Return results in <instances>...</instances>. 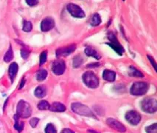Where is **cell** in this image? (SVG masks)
<instances>
[{"mask_svg": "<svg viewBox=\"0 0 157 133\" xmlns=\"http://www.w3.org/2000/svg\"><path fill=\"white\" fill-rule=\"evenodd\" d=\"M32 114V109L31 106L27 102L25 101H20L17 104L16 115L19 118H27Z\"/></svg>", "mask_w": 157, "mask_h": 133, "instance_id": "obj_1", "label": "cell"}, {"mask_svg": "<svg viewBox=\"0 0 157 133\" xmlns=\"http://www.w3.org/2000/svg\"><path fill=\"white\" fill-rule=\"evenodd\" d=\"M83 81L88 87L92 89H95L98 87L99 84H100L99 78L92 71H87L84 73L83 75Z\"/></svg>", "mask_w": 157, "mask_h": 133, "instance_id": "obj_2", "label": "cell"}, {"mask_svg": "<svg viewBox=\"0 0 157 133\" xmlns=\"http://www.w3.org/2000/svg\"><path fill=\"white\" fill-rule=\"evenodd\" d=\"M149 89V84L145 82H137L132 84L130 87V94L135 96L145 95Z\"/></svg>", "mask_w": 157, "mask_h": 133, "instance_id": "obj_3", "label": "cell"}, {"mask_svg": "<svg viewBox=\"0 0 157 133\" xmlns=\"http://www.w3.org/2000/svg\"><path fill=\"white\" fill-rule=\"evenodd\" d=\"M71 107H72V111L77 115L87 117H95L94 115L93 112L89 109V107L81 103L76 102V103L72 104Z\"/></svg>", "mask_w": 157, "mask_h": 133, "instance_id": "obj_4", "label": "cell"}, {"mask_svg": "<svg viewBox=\"0 0 157 133\" xmlns=\"http://www.w3.org/2000/svg\"><path fill=\"white\" fill-rule=\"evenodd\" d=\"M141 108L147 113H154L157 110V101L154 98H145L141 101Z\"/></svg>", "mask_w": 157, "mask_h": 133, "instance_id": "obj_5", "label": "cell"}, {"mask_svg": "<svg viewBox=\"0 0 157 133\" xmlns=\"http://www.w3.org/2000/svg\"><path fill=\"white\" fill-rule=\"evenodd\" d=\"M108 38H109L110 42L107 43L110 47H111L112 48L114 49V51L117 53L120 56H122L124 53V49L120 45V42L117 41V38H116L115 35L112 32H109L108 33Z\"/></svg>", "mask_w": 157, "mask_h": 133, "instance_id": "obj_6", "label": "cell"}, {"mask_svg": "<svg viewBox=\"0 0 157 133\" xmlns=\"http://www.w3.org/2000/svg\"><path fill=\"white\" fill-rule=\"evenodd\" d=\"M67 8L69 13H70L72 16L76 17V18H84L85 16V13L78 5L69 3L67 5Z\"/></svg>", "mask_w": 157, "mask_h": 133, "instance_id": "obj_7", "label": "cell"}, {"mask_svg": "<svg viewBox=\"0 0 157 133\" xmlns=\"http://www.w3.org/2000/svg\"><path fill=\"white\" fill-rule=\"evenodd\" d=\"M125 119L133 126H137L140 123L141 115L135 110H130L125 114Z\"/></svg>", "mask_w": 157, "mask_h": 133, "instance_id": "obj_8", "label": "cell"}, {"mask_svg": "<svg viewBox=\"0 0 157 133\" xmlns=\"http://www.w3.org/2000/svg\"><path fill=\"white\" fill-rule=\"evenodd\" d=\"M106 123H107L108 126H110L111 128H112L113 130H116L117 132H120L121 133H124L126 131L125 126L122 123H121L119 121L114 119V118H108L106 120Z\"/></svg>", "mask_w": 157, "mask_h": 133, "instance_id": "obj_9", "label": "cell"}, {"mask_svg": "<svg viewBox=\"0 0 157 133\" xmlns=\"http://www.w3.org/2000/svg\"><path fill=\"white\" fill-rule=\"evenodd\" d=\"M52 70L55 75H60L64 73L66 70L65 62L63 60H57L52 64Z\"/></svg>", "mask_w": 157, "mask_h": 133, "instance_id": "obj_10", "label": "cell"}, {"mask_svg": "<svg viewBox=\"0 0 157 133\" xmlns=\"http://www.w3.org/2000/svg\"><path fill=\"white\" fill-rule=\"evenodd\" d=\"M75 49H76V45L73 44V45H71L68 47L58 49V50H56L55 54H56L57 57L67 56L70 55L71 53H73Z\"/></svg>", "mask_w": 157, "mask_h": 133, "instance_id": "obj_11", "label": "cell"}, {"mask_svg": "<svg viewBox=\"0 0 157 133\" xmlns=\"http://www.w3.org/2000/svg\"><path fill=\"white\" fill-rule=\"evenodd\" d=\"M54 27H55V21L51 17H47L43 19L41 23V29L43 32L50 31Z\"/></svg>", "mask_w": 157, "mask_h": 133, "instance_id": "obj_12", "label": "cell"}, {"mask_svg": "<svg viewBox=\"0 0 157 133\" xmlns=\"http://www.w3.org/2000/svg\"><path fill=\"white\" fill-rule=\"evenodd\" d=\"M49 110L56 112H62L66 110V106L60 102H54L50 105Z\"/></svg>", "mask_w": 157, "mask_h": 133, "instance_id": "obj_13", "label": "cell"}, {"mask_svg": "<svg viewBox=\"0 0 157 133\" xmlns=\"http://www.w3.org/2000/svg\"><path fill=\"white\" fill-rule=\"evenodd\" d=\"M103 78L107 82H114L116 78V73L110 70H105L103 73Z\"/></svg>", "mask_w": 157, "mask_h": 133, "instance_id": "obj_14", "label": "cell"}, {"mask_svg": "<svg viewBox=\"0 0 157 133\" xmlns=\"http://www.w3.org/2000/svg\"><path fill=\"white\" fill-rule=\"evenodd\" d=\"M18 70V66L16 62H13V63L10 65V66H9V70H8L9 76H10L12 82L14 81L15 77L16 76Z\"/></svg>", "mask_w": 157, "mask_h": 133, "instance_id": "obj_15", "label": "cell"}, {"mask_svg": "<svg viewBox=\"0 0 157 133\" xmlns=\"http://www.w3.org/2000/svg\"><path fill=\"white\" fill-rule=\"evenodd\" d=\"M35 96L39 98H43L47 95V88L44 85H40V86H37L36 89L35 90L34 93Z\"/></svg>", "mask_w": 157, "mask_h": 133, "instance_id": "obj_16", "label": "cell"}, {"mask_svg": "<svg viewBox=\"0 0 157 133\" xmlns=\"http://www.w3.org/2000/svg\"><path fill=\"white\" fill-rule=\"evenodd\" d=\"M85 53L88 56H92L95 58L96 59H100V56L98 53H97L95 50H94L92 47H87L85 49Z\"/></svg>", "mask_w": 157, "mask_h": 133, "instance_id": "obj_17", "label": "cell"}, {"mask_svg": "<svg viewBox=\"0 0 157 133\" xmlns=\"http://www.w3.org/2000/svg\"><path fill=\"white\" fill-rule=\"evenodd\" d=\"M14 120H15V125H14V127H15V129L18 132H21L23 130L24 123V122H20V121H19V117L17 115H14Z\"/></svg>", "mask_w": 157, "mask_h": 133, "instance_id": "obj_18", "label": "cell"}, {"mask_svg": "<svg viewBox=\"0 0 157 133\" xmlns=\"http://www.w3.org/2000/svg\"><path fill=\"white\" fill-rule=\"evenodd\" d=\"M13 58H14V52H13L12 46L10 45L8 50H7V53H5V56H4V61H5V62L8 63V62H11Z\"/></svg>", "mask_w": 157, "mask_h": 133, "instance_id": "obj_19", "label": "cell"}, {"mask_svg": "<svg viewBox=\"0 0 157 133\" xmlns=\"http://www.w3.org/2000/svg\"><path fill=\"white\" fill-rule=\"evenodd\" d=\"M100 23H101V18H100V15L97 14V13L94 14L90 20L91 25H92V26H97Z\"/></svg>", "mask_w": 157, "mask_h": 133, "instance_id": "obj_20", "label": "cell"}, {"mask_svg": "<svg viewBox=\"0 0 157 133\" xmlns=\"http://www.w3.org/2000/svg\"><path fill=\"white\" fill-rule=\"evenodd\" d=\"M130 75L134 77H137V78H142L144 76L142 72H140L139 70H137L136 67L132 66H130Z\"/></svg>", "mask_w": 157, "mask_h": 133, "instance_id": "obj_21", "label": "cell"}, {"mask_svg": "<svg viewBox=\"0 0 157 133\" xmlns=\"http://www.w3.org/2000/svg\"><path fill=\"white\" fill-rule=\"evenodd\" d=\"M47 71L46 70H43V69H41V70H39L36 74V78L39 82L43 81V80L47 78Z\"/></svg>", "mask_w": 157, "mask_h": 133, "instance_id": "obj_22", "label": "cell"}, {"mask_svg": "<svg viewBox=\"0 0 157 133\" xmlns=\"http://www.w3.org/2000/svg\"><path fill=\"white\" fill-rule=\"evenodd\" d=\"M83 62H84V59H83L82 56L79 55L76 56L73 58V67L77 68V67H79L80 65L82 64Z\"/></svg>", "mask_w": 157, "mask_h": 133, "instance_id": "obj_23", "label": "cell"}, {"mask_svg": "<svg viewBox=\"0 0 157 133\" xmlns=\"http://www.w3.org/2000/svg\"><path fill=\"white\" fill-rule=\"evenodd\" d=\"M50 104L47 101H41L39 104H38V109L40 110H47L50 108Z\"/></svg>", "mask_w": 157, "mask_h": 133, "instance_id": "obj_24", "label": "cell"}, {"mask_svg": "<svg viewBox=\"0 0 157 133\" xmlns=\"http://www.w3.org/2000/svg\"><path fill=\"white\" fill-rule=\"evenodd\" d=\"M45 133H57V130L52 123H48L45 127Z\"/></svg>", "mask_w": 157, "mask_h": 133, "instance_id": "obj_25", "label": "cell"}, {"mask_svg": "<svg viewBox=\"0 0 157 133\" xmlns=\"http://www.w3.org/2000/svg\"><path fill=\"white\" fill-rule=\"evenodd\" d=\"M33 25L32 23L29 21H24L23 30L25 32H30L32 30Z\"/></svg>", "mask_w": 157, "mask_h": 133, "instance_id": "obj_26", "label": "cell"}, {"mask_svg": "<svg viewBox=\"0 0 157 133\" xmlns=\"http://www.w3.org/2000/svg\"><path fill=\"white\" fill-rule=\"evenodd\" d=\"M145 131L147 133H157V124L155 123L147 126L146 127Z\"/></svg>", "mask_w": 157, "mask_h": 133, "instance_id": "obj_27", "label": "cell"}, {"mask_svg": "<svg viewBox=\"0 0 157 133\" xmlns=\"http://www.w3.org/2000/svg\"><path fill=\"white\" fill-rule=\"evenodd\" d=\"M47 58V52L46 50L42 52L40 55V65H43L45 63Z\"/></svg>", "mask_w": 157, "mask_h": 133, "instance_id": "obj_28", "label": "cell"}, {"mask_svg": "<svg viewBox=\"0 0 157 133\" xmlns=\"http://www.w3.org/2000/svg\"><path fill=\"white\" fill-rule=\"evenodd\" d=\"M39 122V118H33L30 121V126H32L33 128H35V126L38 125Z\"/></svg>", "mask_w": 157, "mask_h": 133, "instance_id": "obj_29", "label": "cell"}, {"mask_svg": "<svg viewBox=\"0 0 157 133\" xmlns=\"http://www.w3.org/2000/svg\"><path fill=\"white\" fill-rule=\"evenodd\" d=\"M29 54H30V52L29 50H26V49H22V51H21V55H22V57L24 59L28 58Z\"/></svg>", "mask_w": 157, "mask_h": 133, "instance_id": "obj_30", "label": "cell"}, {"mask_svg": "<svg viewBox=\"0 0 157 133\" xmlns=\"http://www.w3.org/2000/svg\"><path fill=\"white\" fill-rule=\"evenodd\" d=\"M26 2L30 6H35V5H36L37 4L39 3V1H37V0H27Z\"/></svg>", "mask_w": 157, "mask_h": 133, "instance_id": "obj_31", "label": "cell"}, {"mask_svg": "<svg viewBox=\"0 0 157 133\" xmlns=\"http://www.w3.org/2000/svg\"><path fill=\"white\" fill-rule=\"evenodd\" d=\"M147 58H148L149 61L150 62V63L152 64L153 66H154V70H156V62H155V60L154 59V58H153L152 56H147Z\"/></svg>", "mask_w": 157, "mask_h": 133, "instance_id": "obj_32", "label": "cell"}, {"mask_svg": "<svg viewBox=\"0 0 157 133\" xmlns=\"http://www.w3.org/2000/svg\"><path fill=\"white\" fill-rule=\"evenodd\" d=\"M60 133H75V132L73 130H70V129H64Z\"/></svg>", "mask_w": 157, "mask_h": 133, "instance_id": "obj_33", "label": "cell"}, {"mask_svg": "<svg viewBox=\"0 0 157 133\" xmlns=\"http://www.w3.org/2000/svg\"><path fill=\"white\" fill-rule=\"evenodd\" d=\"M24 83H25V79H24V78H23V79H22V82H21V84H20V86H19V89H22V87H23L24 85Z\"/></svg>", "mask_w": 157, "mask_h": 133, "instance_id": "obj_34", "label": "cell"}, {"mask_svg": "<svg viewBox=\"0 0 157 133\" xmlns=\"http://www.w3.org/2000/svg\"><path fill=\"white\" fill-rule=\"evenodd\" d=\"M99 64H89L88 65V66H89V67H95V66H99Z\"/></svg>", "mask_w": 157, "mask_h": 133, "instance_id": "obj_35", "label": "cell"}, {"mask_svg": "<svg viewBox=\"0 0 157 133\" xmlns=\"http://www.w3.org/2000/svg\"><path fill=\"white\" fill-rule=\"evenodd\" d=\"M89 132H93V133H99V132H95V131H94V130H89Z\"/></svg>", "mask_w": 157, "mask_h": 133, "instance_id": "obj_36", "label": "cell"}]
</instances>
